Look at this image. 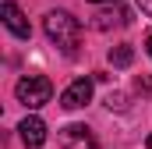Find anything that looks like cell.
<instances>
[{
  "label": "cell",
  "mask_w": 152,
  "mask_h": 149,
  "mask_svg": "<svg viewBox=\"0 0 152 149\" xmlns=\"http://www.w3.org/2000/svg\"><path fill=\"white\" fill-rule=\"evenodd\" d=\"M92 4H117V0H92Z\"/></svg>",
  "instance_id": "obj_11"
},
{
  "label": "cell",
  "mask_w": 152,
  "mask_h": 149,
  "mask_svg": "<svg viewBox=\"0 0 152 149\" xmlns=\"http://www.w3.org/2000/svg\"><path fill=\"white\" fill-rule=\"evenodd\" d=\"M0 14H4V25H7V32H11V36H18V39H28V36H32V29H28V21H25V14H21V7H18V4H11V0H7V4L0 7Z\"/></svg>",
  "instance_id": "obj_5"
},
{
  "label": "cell",
  "mask_w": 152,
  "mask_h": 149,
  "mask_svg": "<svg viewBox=\"0 0 152 149\" xmlns=\"http://www.w3.org/2000/svg\"><path fill=\"white\" fill-rule=\"evenodd\" d=\"M145 50H149V57H152V32L145 36Z\"/></svg>",
  "instance_id": "obj_10"
},
{
  "label": "cell",
  "mask_w": 152,
  "mask_h": 149,
  "mask_svg": "<svg viewBox=\"0 0 152 149\" xmlns=\"http://www.w3.org/2000/svg\"><path fill=\"white\" fill-rule=\"evenodd\" d=\"M149 149H152V135H149Z\"/></svg>",
  "instance_id": "obj_12"
},
{
  "label": "cell",
  "mask_w": 152,
  "mask_h": 149,
  "mask_svg": "<svg viewBox=\"0 0 152 149\" xmlns=\"http://www.w3.org/2000/svg\"><path fill=\"white\" fill-rule=\"evenodd\" d=\"M138 7H142V11H145V14L152 18V0H138Z\"/></svg>",
  "instance_id": "obj_9"
},
{
  "label": "cell",
  "mask_w": 152,
  "mask_h": 149,
  "mask_svg": "<svg viewBox=\"0 0 152 149\" xmlns=\"http://www.w3.org/2000/svg\"><path fill=\"white\" fill-rule=\"evenodd\" d=\"M18 131H21V142H25L28 149H39L42 142H46V121L36 117V114H28V117L18 124Z\"/></svg>",
  "instance_id": "obj_4"
},
{
  "label": "cell",
  "mask_w": 152,
  "mask_h": 149,
  "mask_svg": "<svg viewBox=\"0 0 152 149\" xmlns=\"http://www.w3.org/2000/svg\"><path fill=\"white\" fill-rule=\"evenodd\" d=\"M131 60H134V50H131L127 43H120V46L110 50V64H113V68H127Z\"/></svg>",
  "instance_id": "obj_7"
},
{
  "label": "cell",
  "mask_w": 152,
  "mask_h": 149,
  "mask_svg": "<svg viewBox=\"0 0 152 149\" xmlns=\"http://www.w3.org/2000/svg\"><path fill=\"white\" fill-rule=\"evenodd\" d=\"M106 107H110V110H120V107H124V96H113V92H110V96H106Z\"/></svg>",
  "instance_id": "obj_8"
},
{
  "label": "cell",
  "mask_w": 152,
  "mask_h": 149,
  "mask_svg": "<svg viewBox=\"0 0 152 149\" xmlns=\"http://www.w3.org/2000/svg\"><path fill=\"white\" fill-rule=\"evenodd\" d=\"M42 29H46V36L53 39L64 53H75L78 43H81V21L75 14H67V11H50L42 18Z\"/></svg>",
  "instance_id": "obj_1"
},
{
  "label": "cell",
  "mask_w": 152,
  "mask_h": 149,
  "mask_svg": "<svg viewBox=\"0 0 152 149\" xmlns=\"http://www.w3.org/2000/svg\"><path fill=\"white\" fill-rule=\"evenodd\" d=\"M75 142H88V128L85 124H67L60 131V146H75Z\"/></svg>",
  "instance_id": "obj_6"
},
{
  "label": "cell",
  "mask_w": 152,
  "mask_h": 149,
  "mask_svg": "<svg viewBox=\"0 0 152 149\" xmlns=\"http://www.w3.org/2000/svg\"><path fill=\"white\" fill-rule=\"evenodd\" d=\"M14 96L25 103V107H42V103H50V96H53V82L46 78V74H25L18 85H14Z\"/></svg>",
  "instance_id": "obj_2"
},
{
  "label": "cell",
  "mask_w": 152,
  "mask_h": 149,
  "mask_svg": "<svg viewBox=\"0 0 152 149\" xmlns=\"http://www.w3.org/2000/svg\"><path fill=\"white\" fill-rule=\"evenodd\" d=\"M92 100V82L88 78H75L64 92H60V107L64 110H78V107H85Z\"/></svg>",
  "instance_id": "obj_3"
}]
</instances>
